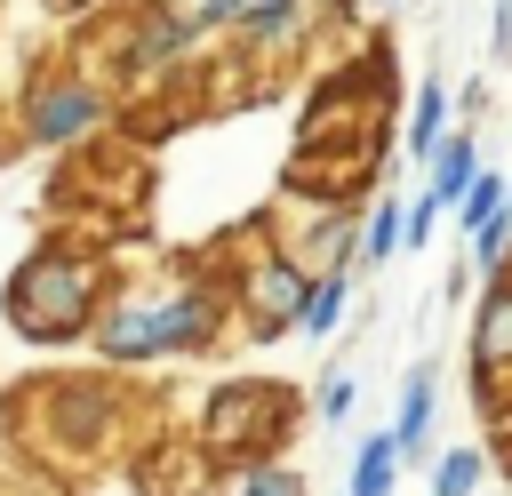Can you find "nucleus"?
<instances>
[{
	"instance_id": "7ed1b4c3",
	"label": "nucleus",
	"mask_w": 512,
	"mask_h": 496,
	"mask_svg": "<svg viewBox=\"0 0 512 496\" xmlns=\"http://www.w3.org/2000/svg\"><path fill=\"white\" fill-rule=\"evenodd\" d=\"M288 384H224L216 408H208V448L232 456V464H264L288 432Z\"/></svg>"
},
{
	"instance_id": "a211bd4d",
	"label": "nucleus",
	"mask_w": 512,
	"mask_h": 496,
	"mask_svg": "<svg viewBox=\"0 0 512 496\" xmlns=\"http://www.w3.org/2000/svg\"><path fill=\"white\" fill-rule=\"evenodd\" d=\"M248 8H256V0H192V8H184V16H192V24H200V32H224V24H232V32H240V24H248Z\"/></svg>"
},
{
	"instance_id": "9b49d317",
	"label": "nucleus",
	"mask_w": 512,
	"mask_h": 496,
	"mask_svg": "<svg viewBox=\"0 0 512 496\" xmlns=\"http://www.w3.org/2000/svg\"><path fill=\"white\" fill-rule=\"evenodd\" d=\"M488 464H496V456H488L480 440L440 448V456H432V496H480V488H488Z\"/></svg>"
},
{
	"instance_id": "f8f14e48",
	"label": "nucleus",
	"mask_w": 512,
	"mask_h": 496,
	"mask_svg": "<svg viewBox=\"0 0 512 496\" xmlns=\"http://www.w3.org/2000/svg\"><path fill=\"white\" fill-rule=\"evenodd\" d=\"M472 176H480V144H472V136H448V144L432 152V184H424V192H432L440 208H456Z\"/></svg>"
},
{
	"instance_id": "412c9836",
	"label": "nucleus",
	"mask_w": 512,
	"mask_h": 496,
	"mask_svg": "<svg viewBox=\"0 0 512 496\" xmlns=\"http://www.w3.org/2000/svg\"><path fill=\"white\" fill-rule=\"evenodd\" d=\"M480 496H496V488H480Z\"/></svg>"
},
{
	"instance_id": "20e7f679",
	"label": "nucleus",
	"mask_w": 512,
	"mask_h": 496,
	"mask_svg": "<svg viewBox=\"0 0 512 496\" xmlns=\"http://www.w3.org/2000/svg\"><path fill=\"white\" fill-rule=\"evenodd\" d=\"M304 296H312V264L280 256V248H264L256 264H240V312H248V336H288L296 312H304Z\"/></svg>"
},
{
	"instance_id": "6ab92c4d",
	"label": "nucleus",
	"mask_w": 512,
	"mask_h": 496,
	"mask_svg": "<svg viewBox=\"0 0 512 496\" xmlns=\"http://www.w3.org/2000/svg\"><path fill=\"white\" fill-rule=\"evenodd\" d=\"M496 48H512V0H496Z\"/></svg>"
},
{
	"instance_id": "f3484780",
	"label": "nucleus",
	"mask_w": 512,
	"mask_h": 496,
	"mask_svg": "<svg viewBox=\"0 0 512 496\" xmlns=\"http://www.w3.org/2000/svg\"><path fill=\"white\" fill-rule=\"evenodd\" d=\"M352 400H360L352 368H328V376H320V424H344V416H352Z\"/></svg>"
},
{
	"instance_id": "1a4fd4ad",
	"label": "nucleus",
	"mask_w": 512,
	"mask_h": 496,
	"mask_svg": "<svg viewBox=\"0 0 512 496\" xmlns=\"http://www.w3.org/2000/svg\"><path fill=\"white\" fill-rule=\"evenodd\" d=\"M392 488H400V448H392V432H368V440L352 448L344 496H392Z\"/></svg>"
},
{
	"instance_id": "aec40b11",
	"label": "nucleus",
	"mask_w": 512,
	"mask_h": 496,
	"mask_svg": "<svg viewBox=\"0 0 512 496\" xmlns=\"http://www.w3.org/2000/svg\"><path fill=\"white\" fill-rule=\"evenodd\" d=\"M504 464H512V440H504Z\"/></svg>"
},
{
	"instance_id": "6e6552de",
	"label": "nucleus",
	"mask_w": 512,
	"mask_h": 496,
	"mask_svg": "<svg viewBox=\"0 0 512 496\" xmlns=\"http://www.w3.org/2000/svg\"><path fill=\"white\" fill-rule=\"evenodd\" d=\"M192 40H200V24H192L184 8H152L144 32H136V56H128V64H136V72H160V64H176Z\"/></svg>"
},
{
	"instance_id": "423d86ee",
	"label": "nucleus",
	"mask_w": 512,
	"mask_h": 496,
	"mask_svg": "<svg viewBox=\"0 0 512 496\" xmlns=\"http://www.w3.org/2000/svg\"><path fill=\"white\" fill-rule=\"evenodd\" d=\"M504 376H512V272H496L480 288V312H472V400Z\"/></svg>"
},
{
	"instance_id": "4468645a",
	"label": "nucleus",
	"mask_w": 512,
	"mask_h": 496,
	"mask_svg": "<svg viewBox=\"0 0 512 496\" xmlns=\"http://www.w3.org/2000/svg\"><path fill=\"white\" fill-rule=\"evenodd\" d=\"M400 224H408V200H376L360 216V264H392L400 256Z\"/></svg>"
},
{
	"instance_id": "f03ea898",
	"label": "nucleus",
	"mask_w": 512,
	"mask_h": 496,
	"mask_svg": "<svg viewBox=\"0 0 512 496\" xmlns=\"http://www.w3.org/2000/svg\"><path fill=\"white\" fill-rule=\"evenodd\" d=\"M224 328V296L216 288H168V296H128L96 320V352L120 360V368H144V360H176V352H200L208 336Z\"/></svg>"
},
{
	"instance_id": "dca6fc26",
	"label": "nucleus",
	"mask_w": 512,
	"mask_h": 496,
	"mask_svg": "<svg viewBox=\"0 0 512 496\" xmlns=\"http://www.w3.org/2000/svg\"><path fill=\"white\" fill-rule=\"evenodd\" d=\"M504 192H512V176H496V168H480V176L464 184V200H456V224H464V240H472L480 224H496V216H504Z\"/></svg>"
},
{
	"instance_id": "0eeeda50",
	"label": "nucleus",
	"mask_w": 512,
	"mask_h": 496,
	"mask_svg": "<svg viewBox=\"0 0 512 496\" xmlns=\"http://www.w3.org/2000/svg\"><path fill=\"white\" fill-rule=\"evenodd\" d=\"M432 416H440V376H432V360H416L408 384H400V416L384 424L392 448H400V464L408 456H432Z\"/></svg>"
},
{
	"instance_id": "9d476101",
	"label": "nucleus",
	"mask_w": 512,
	"mask_h": 496,
	"mask_svg": "<svg viewBox=\"0 0 512 496\" xmlns=\"http://www.w3.org/2000/svg\"><path fill=\"white\" fill-rule=\"evenodd\" d=\"M344 304H352V272H312V296H304V312H296V336H336V320H344Z\"/></svg>"
},
{
	"instance_id": "2eb2a0df",
	"label": "nucleus",
	"mask_w": 512,
	"mask_h": 496,
	"mask_svg": "<svg viewBox=\"0 0 512 496\" xmlns=\"http://www.w3.org/2000/svg\"><path fill=\"white\" fill-rule=\"evenodd\" d=\"M224 496H304V472L280 464V456H264V464H232Z\"/></svg>"
},
{
	"instance_id": "ddd939ff",
	"label": "nucleus",
	"mask_w": 512,
	"mask_h": 496,
	"mask_svg": "<svg viewBox=\"0 0 512 496\" xmlns=\"http://www.w3.org/2000/svg\"><path fill=\"white\" fill-rule=\"evenodd\" d=\"M448 144V88L440 80H416V112H408V152L432 160Z\"/></svg>"
},
{
	"instance_id": "f257e3e1",
	"label": "nucleus",
	"mask_w": 512,
	"mask_h": 496,
	"mask_svg": "<svg viewBox=\"0 0 512 496\" xmlns=\"http://www.w3.org/2000/svg\"><path fill=\"white\" fill-rule=\"evenodd\" d=\"M0 312L16 320V336L64 344V336H80V328L104 320V264L88 248H56L48 240V248H32L16 264V280L0 288Z\"/></svg>"
},
{
	"instance_id": "39448f33",
	"label": "nucleus",
	"mask_w": 512,
	"mask_h": 496,
	"mask_svg": "<svg viewBox=\"0 0 512 496\" xmlns=\"http://www.w3.org/2000/svg\"><path fill=\"white\" fill-rule=\"evenodd\" d=\"M96 128H104V88L80 80V72H48L32 88V104H24V136L32 144H80Z\"/></svg>"
}]
</instances>
